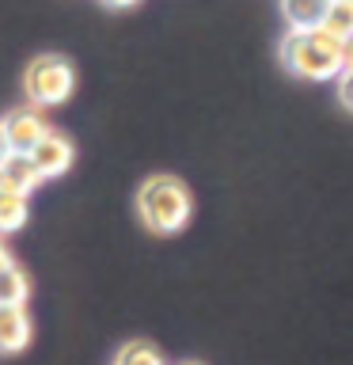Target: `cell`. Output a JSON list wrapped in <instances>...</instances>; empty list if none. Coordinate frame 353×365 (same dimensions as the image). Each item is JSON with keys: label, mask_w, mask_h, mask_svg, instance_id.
<instances>
[{"label": "cell", "mask_w": 353, "mask_h": 365, "mask_svg": "<svg viewBox=\"0 0 353 365\" xmlns=\"http://www.w3.org/2000/svg\"><path fill=\"white\" fill-rule=\"evenodd\" d=\"M137 213L159 236L179 232L190 221V190L171 175H152L137 190Z\"/></svg>", "instance_id": "cell-1"}, {"label": "cell", "mask_w": 353, "mask_h": 365, "mask_svg": "<svg viewBox=\"0 0 353 365\" xmlns=\"http://www.w3.org/2000/svg\"><path fill=\"white\" fill-rule=\"evenodd\" d=\"M73 88H76V68L57 53L34 57L27 76H23V91H27L34 107H57V103L73 96Z\"/></svg>", "instance_id": "cell-2"}, {"label": "cell", "mask_w": 353, "mask_h": 365, "mask_svg": "<svg viewBox=\"0 0 353 365\" xmlns=\"http://www.w3.org/2000/svg\"><path fill=\"white\" fill-rule=\"evenodd\" d=\"M281 61H285L289 73L304 76V80H334V76H342V57L323 50V46H315L307 31H289L285 34Z\"/></svg>", "instance_id": "cell-3"}, {"label": "cell", "mask_w": 353, "mask_h": 365, "mask_svg": "<svg viewBox=\"0 0 353 365\" xmlns=\"http://www.w3.org/2000/svg\"><path fill=\"white\" fill-rule=\"evenodd\" d=\"M0 130H4V141H8L11 153L31 156L34 145L50 133V125H46V118L38 114V107H19V110H11L8 118H0Z\"/></svg>", "instance_id": "cell-4"}, {"label": "cell", "mask_w": 353, "mask_h": 365, "mask_svg": "<svg viewBox=\"0 0 353 365\" xmlns=\"http://www.w3.org/2000/svg\"><path fill=\"white\" fill-rule=\"evenodd\" d=\"M31 160H34V168L42 171V179H53V175H65V171L73 168V160H76V148H73V141H68L65 133L50 130V133H46L38 145H34Z\"/></svg>", "instance_id": "cell-5"}, {"label": "cell", "mask_w": 353, "mask_h": 365, "mask_svg": "<svg viewBox=\"0 0 353 365\" xmlns=\"http://www.w3.org/2000/svg\"><path fill=\"white\" fill-rule=\"evenodd\" d=\"M31 342V319L23 304H0V354H19Z\"/></svg>", "instance_id": "cell-6"}, {"label": "cell", "mask_w": 353, "mask_h": 365, "mask_svg": "<svg viewBox=\"0 0 353 365\" xmlns=\"http://www.w3.org/2000/svg\"><path fill=\"white\" fill-rule=\"evenodd\" d=\"M0 179H4V190L31 194L42 182V171L34 168V160L27 153H8V160L0 164Z\"/></svg>", "instance_id": "cell-7"}, {"label": "cell", "mask_w": 353, "mask_h": 365, "mask_svg": "<svg viewBox=\"0 0 353 365\" xmlns=\"http://www.w3.org/2000/svg\"><path fill=\"white\" fill-rule=\"evenodd\" d=\"M327 8H330V0H281V11H285L289 31H315V27H323Z\"/></svg>", "instance_id": "cell-8"}, {"label": "cell", "mask_w": 353, "mask_h": 365, "mask_svg": "<svg viewBox=\"0 0 353 365\" xmlns=\"http://www.w3.org/2000/svg\"><path fill=\"white\" fill-rule=\"evenodd\" d=\"M27 194H16V190H0V236L4 232H19L27 225Z\"/></svg>", "instance_id": "cell-9"}, {"label": "cell", "mask_w": 353, "mask_h": 365, "mask_svg": "<svg viewBox=\"0 0 353 365\" xmlns=\"http://www.w3.org/2000/svg\"><path fill=\"white\" fill-rule=\"evenodd\" d=\"M114 365H164V354H159V350L152 346V342L133 339V342H125V346L118 350Z\"/></svg>", "instance_id": "cell-10"}, {"label": "cell", "mask_w": 353, "mask_h": 365, "mask_svg": "<svg viewBox=\"0 0 353 365\" xmlns=\"http://www.w3.org/2000/svg\"><path fill=\"white\" fill-rule=\"evenodd\" d=\"M323 27H327L330 34H338L342 42L353 38V0H330Z\"/></svg>", "instance_id": "cell-11"}, {"label": "cell", "mask_w": 353, "mask_h": 365, "mask_svg": "<svg viewBox=\"0 0 353 365\" xmlns=\"http://www.w3.org/2000/svg\"><path fill=\"white\" fill-rule=\"evenodd\" d=\"M27 293H31V282H27V274H23L19 267L0 274V304H23Z\"/></svg>", "instance_id": "cell-12"}, {"label": "cell", "mask_w": 353, "mask_h": 365, "mask_svg": "<svg viewBox=\"0 0 353 365\" xmlns=\"http://www.w3.org/2000/svg\"><path fill=\"white\" fill-rule=\"evenodd\" d=\"M338 99H342V107H346V110H353V73L338 76Z\"/></svg>", "instance_id": "cell-13"}, {"label": "cell", "mask_w": 353, "mask_h": 365, "mask_svg": "<svg viewBox=\"0 0 353 365\" xmlns=\"http://www.w3.org/2000/svg\"><path fill=\"white\" fill-rule=\"evenodd\" d=\"M342 73H353V38H346L342 46Z\"/></svg>", "instance_id": "cell-14"}, {"label": "cell", "mask_w": 353, "mask_h": 365, "mask_svg": "<svg viewBox=\"0 0 353 365\" xmlns=\"http://www.w3.org/2000/svg\"><path fill=\"white\" fill-rule=\"evenodd\" d=\"M11 267H16V262H11V255H8V247L0 244V274H4V270H11Z\"/></svg>", "instance_id": "cell-15"}, {"label": "cell", "mask_w": 353, "mask_h": 365, "mask_svg": "<svg viewBox=\"0 0 353 365\" xmlns=\"http://www.w3.org/2000/svg\"><path fill=\"white\" fill-rule=\"evenodd\" d=\"M102 4H107V8H133L137 0H102Z\"/></svg>", "instance_id": "cell-16"}, {"label": "cell", "mask_w": 353, "mask_h": 365, "mask_svg": "<svg viewBox=\"0 0 353 365\" xmlns=\"http://www.w3.org/2000/svg\"><path fill=\"white\" fill-rule=\"evenodd\" d=\"M8 153H11V148H8V141H4V130H0V164L8 160Z\"/></svg>", "instance_id": "cell-17"}, {"label": "cell", "mask_w": 353, "mask_h": 365, "mask_svg": "<svg viewBox=\"0 0 353 365\" xmlns=\"http://www.w3.org/2000/svg\"><path fill=\"white\" fill-rule=\"evenodd\" d=\"M182 365H201V361H182Z\"/></svg>", "instance_id": "cell-18"}, {"label": "cell", "mask_w": 353, "mask_h": 365, "mask_svg": "<svg viewBox=\"0 0 353 365\" xmlns=\"http://www.w3.org/2000/svg\"><path fill=\"white\" fill-rule=\"evenodd\" d=\"M0 190H4V179H0Z\"/></svg>", "instance_id": "cell-19"}]
</instances>
